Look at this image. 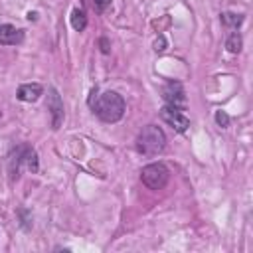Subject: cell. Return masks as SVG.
I'll use <instances>...</instances> for the list:
<instances>
[{
    "instance_id": "cell-14",
    "label": "cell",
    "mask_w": 253,
    "mask_h": 253,
    "mask_svg": "<svg viewBox=\"0 0 253 253\" xmlns=\"http://www.w3.org/2000/svg\"><path fill=\"white\" fill-rule=\"evenodd\" d=\"M93 6L97 12H105L111 6V0H93Z\"/></svg>"
},
{
    "instance_id": "cell-4",
    "label": "cell",
    "mask_w": 253,
    "mask_h": 253,
    "mask_svg": "<svg viewBox=\"0 0 253 253\" xmlns=\"http://www.w3.org/2000/svg\"><path fill=\"white\" fill-rule=\"evenodd\" d=\"M168 178H170V170L162 164V162H152V164H146L142 170H140V180L146 188L150 190H162L166 184H168Z\"/></svg>"
},
{
    "instance_id": "cell-5",
    "label": "cell",
    "mask_w": 253,
    "mask_h": 253,
    "mask_svg": "<svg viewBox=\"0 0 253 253\" xmlns=\"http://www.w3.org/2000/svg\"><path fill=\"white\" fill-rule=\"evenodd\" d=\"M160 119H162L168 126H172L176 132H186L188 126H190V119L182 113L180 107H172V105L162 107V109H160Z\"/></svg>"
},
{
    "instance_id": "cell-10",
    "label": "cell",
    "mask_w": 253,
    "mask_h": 253,
    "mask_svg": "<svg viewBox=\"0 0 253 253\" xmlns=\"http://www.w3.org/2000/svg\"><path fill=\"white\" fill-rule=\"evenodd\" d=\"M241 45H243V40L239 36V32H231L225 40V47L229 53H239L241 51Z\"/></svg>"
},
{
    "instance_id": "cell-9",
    "label": "cell",
    "mask_w": 253,
    "mask_h": 253,
    "mask_svg": "<svg viewBox=\"0 0 253 253\" xmlns=\"http://www.w3.org/2000/svg\"><path fill=\"white\" fill-rule=\"evenodd\" d=\"M42 93H43V87H42L40 83H24V85L18 87L16 97H18L20 101H24V103H34V101L40 99Z\"/></svg>"
},
{
    "instance_id": "cell-3",
    "label": "cell",
    "mask_w": 253,
    "mask_h": 253,
    "mask_svg": "<svg viewBox=\"0 0 253 253\" xmlns=\"http://www.w3.org/2000/svg\"><path fill=\"white\" fill-rule=\"evenodd\" d=\"M8 168L12 178L20 174L22 168L30 170V172H38V152L30 146V144H18L16 148H12L10 156H8Z\"/></svg>"
},
{
    "instance_id": "cell-1",
    "label": "cell",
    "mask_w": 253,
    "mask_h": 253,
    "mask_svg": "<svg viewBox=\"0 0 253 253\" xmlns=\"http://www.w3.org/2000/svg\"><path fill=\"white\" fill-rule=\"evenodd\" d=\"M93 113L103 123H117L125 115V99L117 91H105L93 103Z\"/></svg>"
},
{
    "instance_id": "cell-8",
    "label": "cell",
    "mask_w": 253,
    "mask_h": 253,
    "mask_svg": "<svg viewBox=\"0 0 253 253\" xmlns=\"http://www.w3.org/2000/svg\"><path fill=\"white\" fill-rule=\"evenodd\" d=\"M24 42V30L12 24H0V45H18Z\"/></svg>"
},
{
    "instance_id": "cell-6",
    "label": "cell",
    "mask_w": 253,
    "mask_h": 253,
    "mask_svg": "<svg viewBox=\"0 0 253 253\" xmlns=\"http://www.w3.org/2000/svg\"><path fill=\"white\" fill-rule=\"evenodd\" d=\"M47 111L51 115V126L53 128H59L61 123H63V101L57 93L55 87L49 89V95H47Z\"/></svg>"
},
{
    "instance_id": "cell-16",
    "label": "cell",
    "mask_w": 253,
    "mask_h": 253,
    "mask_svg": "<svg viewBox=\"0 0 253 253\" xmlns=\"http://www.w3.org/2000/svg\"><path fill=\"white\" fill-rule=\"evenodd\" d=\"M101 45H103V47H101V49H103V53H107V51H109V47H107V40H105V38L101 40Z\"/></svg>"
},
{
    "instance_id": "cell-11",
    "label": "cell",
    "mask_w": 253,
    "mask_h": 253,
    "mask_svg": "<svg viewBox=\"0 0 253 253\" xmlns=\"http://www.w3.org/2000/svg\"><path fill=\"white\" fill-rule=\"evenodd\" d=\"M71 26H73V30H77V32H83V30H85V26H87V16H85L83 10L75 8V10L71 12Z\"/></svg>"
},
{
    "instance_id": "cell-7",
    "label": "cell",
    "mask_w": 253,
    "mask_h": 253,
    "mask_svg": "<svg viewBox=\"0 0 253 253\" xmlns=\"http://www.w3.org/2000/svg\"><path fill=\"white\" fill-rule=\"evenodd\" d=\"M162 99L172 105V107H182L186 103V93H184V87L182 83L178 81H168L164 87H162Z\"/></svg>"
},
{
    "instance_id": "cell-13",
    "label": "cell",
    "mask_w": 253,
    "mask_h": 253,
    "mask_svg": "<svg viewBox=\"0 0 253 253\" xmlns=\"http://www.w3.org/2000/svg\"><path fill=\"white\" fill-rule=\"evenodd\" d=\"M215 123H217L221 128H225V126L229 125V115H227L225 111H215Z\"/></svg>"
},
{
    "instance_id": "cell-15",
    "label": "cell",
    "mask_w": 253,
    "mask_h": 253,
    "mask_svg": "<svg viewBox=\"0 0 253 253\" xmlns=\"http://www.w3.org/2000/svg\"><path fill=\"white\" fill-rule=\"evenodd\" d=\"M164 47H166V40H164V36H160V38L154 42V49H156V51H162Z\"/></svg>"
},
{
    "instance_id": "cell-12",
    "label": "cell",
    "mask_w": 253,
    "mask_h": 253,
    "mask_svg": "<svg viewBox=\"0 0 253 253\" xmlns=\"http://www.w3.org/2000/svg\"><path fill=\"white\" fill-rule=\"evenodd\" d=\"M241 22H243L241 14H235V12H223L221 14V24L227 26V28H239Z\"/></svg>"
},
{
    "instance_id": "cell-2",
    "label": "cell",
    "mask_w": 253,
    "mask_h": 253,
    "mask_svg": "<svg viewBox=\"0 0 253 253\" xmlns=\"http://www.w3.org/2000/svg\"><path fill=\"white\" fill-rule=\"evenodd\" d=\"M166 146V134L156 125H146L136 136V150L144 156H156Z\"/></svg>"
}]
</instances>
